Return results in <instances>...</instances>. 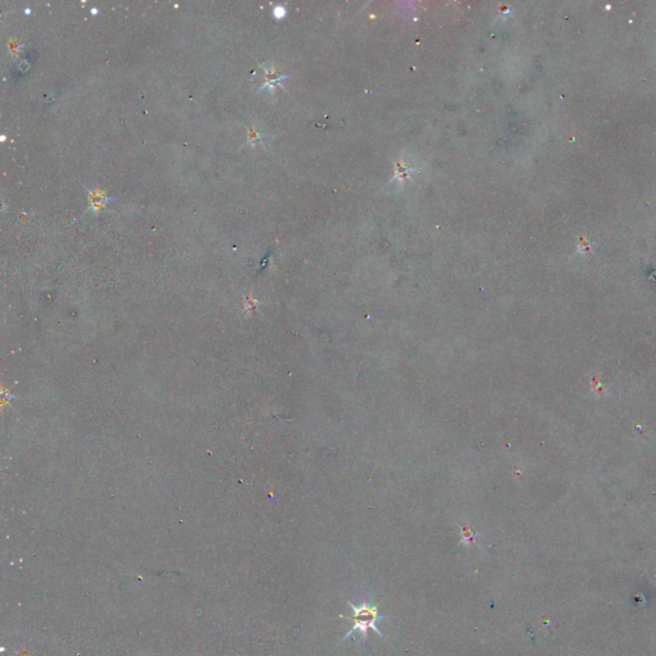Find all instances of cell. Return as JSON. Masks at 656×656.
<instances>
[{
	"mask_svg": "<svg viewBox=\"0 0 656 656\" xmlns=\"http://www.w3.org/2000/svg\"><path fill=\"white\" fill-rule=\"evenodd\" d=\"M349 605H350V608L353 610V615H351V617L340 615V618L351 620V622H353V627L347 632V636L344 637L342 641H345L347 638L351 637V635H353L354 632H359L360 638H362V644L366 645L367 638H368V631H369V629H373L380 637L384 639V641H387V639L384 638V635L381 633V631L377 628V623H378V622H382L384 619H387V617L380 615L377 606H375L372 601L366 600V599H364V600L362 601L360 605H354L353 602L349 601Z\"/></svg>",
	"mask_w": 656,
	"mask_h": 656,
	"instance_id": "6da1fadb",
	"label": "cell"
}]
</instances>
